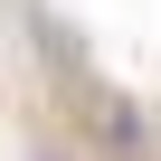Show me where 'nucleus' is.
Listing matches in <instances>:
<instances>
[{
    "label": "nucleus",
    "mask_w": 161,
    "mask_h": 161,
    "mask_svg": "<svg viewBox=\"0 0 161 161\" xmlns=\"http://www.w3.org/2000/svg\"><path fill=\"white\" fill-rule=\"evenodd\" d=\"M66 104H76V123H86V133H95V142H104L114 161H142V142H152V133H142V114H133L123 95L86 86V76H66Z\"/></svg>",
    "instance_id": "1"
}]
</instances>
